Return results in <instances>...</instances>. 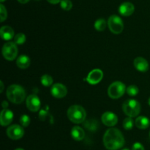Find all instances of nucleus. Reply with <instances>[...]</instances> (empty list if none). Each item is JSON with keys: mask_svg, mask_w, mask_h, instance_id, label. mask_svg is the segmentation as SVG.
I'll use <instances>...</instances> for the list:
<instances>
[{"mask_svg": "<svg viewBox=\"0 0 150 150\" xmlns=\"http://www.w3.org/2000/svg\"><path fill=\"white\" fill-rule=\"evenodd\" d=\"M132 150H145L144 147L141 143L136 142L135 143L132 147Z\"/></svg>", "mask_w": 150, "mask_h": 150, "instance_id": "nucleus-29", "label": "nucleus"}, {"mask_svg": "<svg viewBox=\"0 0 150 150\" xmlns=\"http://www.w3.org/2000/svg\"><path fill=\"white\" fill-rule=\"evenodd\" d=\"M0 35L4 41H10L14 37V30L9 26H3L0 29Z\"/></svg>", "mask_w": 150, "mask_h": 150, "instance_id": "nucleus-16", "label": "nucleus"}, {"mask_svg": "<svg viewBox=\"0 0 150 150\" xmlns=\"http://www.w3.org/2000/svg\"><path fill=\"white\" fill-rule=\"evenodd\" d=\"M51 95L57 99H62L67 95V89L65 85L61 83H56L51 88Z\"/></svg>", "mask_w": 150, "mask_h": 150, "instance_id": "nucleus-9", "label": "nucleus"}, {"mask_svg": "<svg viewBox=\"0 0 150 150\" xmlns=\"http://www.w3.org/2000/svg\"><path fill=\"white\" fill-rule=\"evenodd\" d=\"M125 91V85L120 81H116L109 85L108 94L111 99H119L122 96Z\"/></svg>", "mask_w": 150, "mask_h": 150, "instance_id": "nucleus-5", "label": "nucleus"}, {"mask_svg": "<svg viewBox=\"0 0 150 150\" xmlns=\"http://www.w3.org/2000/svg\"><path fill=\"white\" fill-rule=\"evenodd\" d=\"M47 1H48L49 3H51V4H58V3H59L62 0H47Z\"/></svg>", "mask_w": 150, "mask_h": 150, "instance_id": "nucleus-30", "label": "nucleus"}, {"mask_svg": "<svg viewBox=\"0 0 150 150\" xmlns=\"http://www.w3.org/2000/svg\"><path fill=\"white\" fill-rule=\"evenodd\" d=\"M107 23L105 19H99L95 22V28L98 31H103L106 27Z\"/></svg>", "mask_w": 150, "mask_h": 150, "instance_id": "nucleus-21", "label": "nucleus"}, {"mask_svg": "<svg viewBox=\"0 0 150 150\" xmlns=\"http://www.w3.org/2000/svg\"><path fill=\"white\" fill-rule=\"evenodd\" d=\"M103 144L108 150H118L125 144V138L120 129L110 128L103 136Z\"/></svg>", "mask_w": 150, "mask_h": 150, "instance_id": "nucleus-1", "label": "nucleus"}, {"mask_svg": "<svg viewBox=\"0 0 150 150\" xmlns=\"http://www.w3.org/2000/svg\"><path fill=\"white\" fill-rule=\"evenodd\" d=\"M16 65L21 69H27L30 65V58L26 55L19 56L16 60Z\"/></svg>", "mask_w": 150, "mask_h": 150, "instance_id": "nucleus-19", "label": "nucleus"}, {"mask_svg": "<svg viewBox=\"0 0 150 150\" xmlns=\"http://www.w3.org/2000/svg\"><path fill=\"white\" fill-rule=\"evenodd\" d=\"M149 137H150V132H149Z\"/></svg>", "mask_w": 150, "mask_h": 150, "instance_id": "nucleus-38", "label": "nucleus"}, {"mask_svg": "<svg viewBox=\"0 0 150 150\" xmlns=\"http://www.w3.org/2000/svg\"><path fill=\"white\" fill-rule=\"evenodd\" d=\"M29 1V0H18V1L21 3V4H26V3H27Z\"/></svg>", "mask_w": 150, "mask_h": 150, "instance_id": "nucleus-32", "label": "nucleus"}, {"mask_svg": "<svg viewBox=\"0 0 150 150\" xmlns=\"http://www.w3.org/2000/svg\"><path fill=\"white\" fill-rule=\"evenodd\" d=\"M101 120H102V122L105 126H114L118 122V118H117V115L115 113H112V112L107 111L103 114L102 117H101Z\"/></svg>", "mask_w": 150, "mask_h": 150, "instance_id": "nucleus-12", "label": "nucleus"}, {"mask_svg": "<svg viewBox=\"0 0 150 150\" xmlns=\"http://www.w3.org/2000/svg\"><path fill=\"white\" fill-rule=\"evenodd\" d=\"M126 91H127V94L129 96H136L139 92V88H138L136 85H130L129 87H127V89H126Z\"/></svg>", "mask_w": 150, "mask_h": 150, "instance_id": "nucleus-24", "label": "nucleus"}, {"mask_svg": "<svg viewBox=\"0 0 150 150\" xmlns=\"http://www.w3.org/2000/svg\"><path fill=\"white\" fill-rule=\"evenodd\" d=\"M0 83H1V91H0V92L2 93L3 90H4V84H3L2 81H1V82H0Z\"/></svg>", "mask_w": 150, "mask_h": 150, "instance_id": "nucleus-33", "label": "nucleus"}, {"mask_svg": "<svg viewBox=\"0 0 150 150\" xmlns=\"http://www.w3.org/2000/svg\"><path fill=\"white\" fill-rule=\"evenodd\" d=\"M7 10L2 4H0V21L3 22L7 19Z\"/></svg>", "mask_w": 150, "mask_h": 150, "instance_id": "nucleus-28", "label": "nucleus"}, {"mask_svg": "<svg viewBox=\"0 0 150 150\" xmlns=\"http://www.w3.org/2000/svg\"><path fill=\"white\" fill-rule=\"evenodd\" d=\"M15 150H24V149H21V148H18Z\"/></svg>", "mask_w": 150, "mask_h": 150, "instance_id": "nucleus-34", "label": "nucleus"}, {"mask_svg": "<svg viewBox=\"0 0 150 150\" xmlns=\"http://www.w3.org/2000/svg\"><path fill=\"white\" fill-rule=\"evenodd\" d=\"M103 77V72L99 69H95L91 71L87 76V82L91 85H96L102 80Z\"/></svg>", "mask_w": 150, "mask_h": 150, "instance_id": "nucleus-11", "label": "nucleus"}, {"mask_svg": "<svg viewBox=\"0 0 150 150\" xmlns=\"http://www.w3.org/2000/svg\"><path fill=\"white\" fill-rule=\"evenodd\" d=\"M135 68L141 72H145L149 69L148 61L142 57H138L133 61Z\"/></svg>", "mask_w": 150, "mask_h": 150, "instance_id": "nucleus-15", "label": "nucleus"}, {"mask_svg": "<svg viewBox=\"0 0 150 150\" xmlns=\"http://www.w3.org/2000/svg\"><path fill=\"white\" fill-rule=\"evenodd\" d=\"M122 110L129 117H136L141 111V104L136 100L128 99L123 104Z\"/></svg>", "mask_w": 150, "mask_h": 150, "instance_id": "nucleus-4", "label": "nucleus"}, {"mask_svg": "<svg viewBox=\"0 0 150 150\" xmlns=\"http://www.w3.org/2000/svg\"><path fill=\"white\" fill-rule=\"evenodd\" d=\"M20 123L21 124L22 126H24V127H26L29 125L30 124V118L29 117V116L24 114L22 115L20 118Z\"/></svg>", "mask_w": 150, "mask_h": 150, "instance_id": "nucleus-27", "label": "nucleus"}, {"mask_svg": "<svg viewBox=\"0 0 150 150\" xmlns=\"http://www.w3.org/2000/svg\"><path fill=\"white\" fill-rule=\"evenodd\" d=\"M26 106L32 112H37L40 108V100L35 94L29 95L26 99Z\"/></svg>", "mask_w": 150, "mask_h": 150, "instance_id": "nucleus-10", "label": "nucleus"}, {"mask_svg": "<svg viewBox=\"0 0 150 150\" xmlns=\"http://www.w3.org/2000/svg\"><path fill=\"white\" fill-rule=\"evenodd\" d=\"M60 6L64 10H71L73 7V4L70 1V0H62L60 1Z\"/></svg>", "mask_w": 150, "mask_h": 150, "instance_id": "nucleus-26", "label": "nucleus"}, {"mask_svg": "<svg viewBox=\"0 0 150 150\" xmlns=\"http://www.w3.org/2000/svg\"><path fill=\"white\" fill-rule=\"evenodd\" d=\"M1 106H2V107L4 109H6L7 107H8V103H7L6 101H3L2 105H1Z\"/></svg>", "mask_w": 150, "mask_h": 150, "instance_id": "nucleus-31", "label": "nucleus"}, {"mask_svg": "<svg viewBox=\"0 0 150 150\" xmlns=\"http://www.w3.org/2000/svg\"><path fill=\"white\" fill-rule=\"evenodd\" d=\"M148 103H149V106H150V97H149V101H148Z\"/></svg>", "mask_w": 150, "mask_h": 150, "instance_id": "nucleus-35", "label": "nucleus"}, {"mask_svg": "<svg viewBox=\"0 0 150 150\" xmlns=\"http://www.w3.org/2000/svg\"><path fill=\"white\" fill-rule=\"evenodd\" d=\"M123 127L125 128L127 130H130L134 126V121H133L132 117H127L126 119H125V120L123 121Z\"/></svg>", "mask_w": 150, "mask_h": 150, "instance_id": "nucleus-23", "label": "nucleus"}, {"mask_svg": "<svg viewBox=\"0 0 150 150\" xmlns=\"http://www.w3.org/2000/svg\"><path fill=\"white\" fill-rule=\"evenodd\" d=\"M71 136L76 141H81L84 138L85 132L81 127L79 126H73L71 129Z\"/></svg>", "mask_w": 150, "mask_h": 150, "instance_id": "nucleus-17", "label": "nucleus"}, {"mask_svg": "<svg viewBox=\"0 0 150 150\" xmlns=\"http://www.w3.org/2000/svg\"><path fill=\"white\" fill-rule=\"evenodd\" d=\"M108 26L110 31L112 33L118 35L123 31L124 24L120 16L117 15H112L109 17L108 20Z\"/></svg>", "mask_w": 150, "mask_h": 150, "instance_id": "nucleus-6", "label": "nucleus"}, {"mask_svg": "<svg viewBox=\"0 0 150 150\" xmlns=\"http://www.w3.org/2000/svg\"><path fill=\"white\" fill-rule=\"evenodd\" d=\"M122 150H130V149H128L126 148V149H122Z\"/></svg>", "mask_w": 150, "mask_h": 150, "instance_id": "nucleus-36", "label": "nucleus"}, {"mask_svg": "<svg viewBox=\"0 0 150 150\" xmlns=\"http://www.w3.org/2000/svg\"><path fill=\"white\" fill-rule=\"evenodd\" d=\"M26 35L23 33H18L14 37V42L16 43V44H24L25 41H26Z\"/></svg>", "mask_w": 150, "mask_h": 150, "instance_id": "nucleus-25", "label": "nucleus"}, {"mask_svg": "<svg viewBox=\"0 0 150 150\" xmlns=\"http://www.w3.org/2000/svg\"><path fill=\"white\" fill-rule=\"evenodd\" d=\"M53 78L51 77L50 75L48 74H44L41 76L40 78V82L44 86L48 87L51 86L53 83Z\"/></svg>", "mask_w": 150, "mask_h": 150, "instance_id": "nucleus-22", "label": "nucleus"}, {"mask_svg": "<svg viewBox=\"0 0 150 150\" xmlns=\"http://www.w3.org/2000/svg\"><path fill=\"white\" fill-rule=\"evenodd\" d=\"M2 54L7 60H13L18 54L17 44L15 42H7L2 47Z\"/></svg>", "mask_w": 150, "mask_h": 150, "instance_id": "nucleus-7", "label": "nucleus"}, {"mask_svg": "<svg viewBox=\"0 0 150 150\" xmlns=\"http://www.w3.org/2000/svg\"><path fill=\"white\" fill-rule=\"evenodd\" d=\"M135 10V7L131 2H126L122 3L119 7V12L120 14L123 16H129L133 13Z\"/></svg>", "mask_w": 150, "mask_h": 150, "instance_id": "nucleus-14", "label": "nucleus"}, {"mask_svg": "<svg viewBox=\"0 0 150 150\" xmlns=\"http://www.w3.org/2000/svg\"><path fill=\"white\" fill-rule=\"evenodd\" d=\"M7 135L10 139L18 140L23 136L24 130L20 125L13 124L7 129Z\"/></svg>", "mask_w": 150, "mask_h": 150, "instance_id": "nucleus-8", "label": "nucleus"}, {"mask_svg": "<svg viewBox=\"0 0 150 150\" xmlns=\"http://www.w3.org/2000/svg\"><path fill=\"white\" fill-rule=\"evenodd\" d=\"M40 119L42 121H50V122L52 123L53 122V117L50 115L48 110H41L39 113Z\"/></svg>", "mask_w": 150, "mask_h": 150, "instance_id": "nucleus-20", "label": "nucleus"}, {"mask_svg": "<svg viewBox=\"0 0 150 150\" xmlns=\"http://www.w3.org/2000/svg\"><path fill=\"white\" fill-rule=\"evenodd\" d=\"M86 113L83 107L77 104L70 106L67 110V117L73 123L81 124L84 121Z\"/></svg>", "mask_w": 150, "mask_h": 150, "instance_id": "nucleus-3", "label": "nucleus"}, {"mask_svg": "<svg viewBox=\"0 0 150 150\" xmlns=\"http://www.w3.org/2000/svg\"><path fill=\"white\" fill-rule=\"evenodd\" d=\"M13 119V113L8 109H3L0 113V124L1 126H7Z\"/></svg>", "mask_w": 150, "mask_h": 150, "instance_id": "nucleus-13", "label": "nucleus"}, {"mask_svg": "<svg viewBox=\"0 0 150 150\" xmlns=\"http://www.w3.org/2000/svg\"><path fill=\"white\" fill-rule=\"evenodd\" d=\"M135 124L137 126L139 129H145L146 128L149 127L150 124V121L147 117L144 116H139L136 118V121H135Z\"/></svg>", "mask_w": 150, "mask_h": 150, "instance_id": "nucleus-18", "label": "nucleus"}, {"mask_svg": "<svg viewBox=\"0 0 150 150\" xmlns=\"http://www.w3.org/2000/svg\"><path fill=\"white\" fill-rule=\"evenodd\" d=\"M7 99L14 104H21L26 97V91L24 88L19 85H12L7 89Z\"/></svg>", "mask_w": 150, "mask_h": 150, "instance_id": "nucleus-2", "label": "nucleus"}, {"mask_svg": "<svg viewBox=\"0 0 150 150\" xmlns=\"http://www.w3.org/2000/svg\"><path fill=\"white\" fill-rule=\"evenodd\" d=\"M0 1H1V2H4V1H5V0H0Z\"/></svg>", "mask_w": 150, "mask_h": 150, "instance_id": "nucleus-37", "label": "nucleus"}]
</instances>
